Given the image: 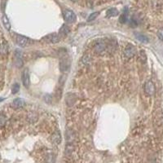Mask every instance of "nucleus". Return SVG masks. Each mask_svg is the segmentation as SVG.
Returning <instances> with one entry per match:
<instances>
[{
    "label": "nucleus",
    "instance_id": "nucleus-1",
    "mask_svg": "<svg viewBox=\"0 0 163 163\" xmlns=\"http://www.w3.org/2000/svg\"><path fill=\"white\" fill-rule=\"evenodd\" d=\"M13 62L16 67L21 68L23 65V58H22V52L19 50L15 51L14 57H13Z\"/></svg>",
    "mask_w": 163,
    "mask_h": 163
},
{
    "label": "nucleus",
    "instance_id": "nucleus-2",
    "mask_svg": "<svg viewBox=\"0 0 163 163\" xmlns=\"http://www.w3.org/2000/svg\"><path fill=\"white\" fill-rule=\"evenodd\" d=\"M64 18L65 20L68 23H74L75 20H76V15L75 13L71 11V10H65L64 12Z\"/></svg>",
    "mask_w": 163,
    "mask_h": 163
},
{
    "label": "nucleus",
    "instance_id": "nucleus-3",
    "mask_svg": "<svg viewBox=\"0 0 163 163\" xmlns=\"http://www.w3.org/2000/svg\"><path fill=\"white\" fill-rule=\"evenodd\" d=\"M145 91L148 95H153L155 94V86L152 81H147L145 83Z\"/></svg>",
    "mask_w": 163,
    "mask_h": 163
},
{
    "label": "nucleus",
    "instance_id": "nucleus-4",
    "mask_svg": "<svg viewBox=\"0 0 163 163\" xmlns=\"http://www.w3.org/2000/svg\"><path fill=\"white\" fill-rule=\"evenodd\" d=\"M124 55L127 58H131V57H133V56H135V53H136V50H135V47L133 46V45H131V44H128V45H126V47L124 48Z\"/></svg>",
    "mask_w": 163,
    "mask_h": 163
},
{
    "label": "nucleus",
    "instance_id": "nucleus-5",
    "mask_svg": "<svg viewBox=\"0 0 163 163\" xmlns=\"http://www.w3.org/2000/svg\"><path fill=\"white\" fill-rule=\"evenodd\" d=\"M16 43L18 44L19 46L21 47H26L30 43V40L28 38L22 36V35H17L16 38Z\"/></svg>",
    "mask_w": 163,
    "mask_h": 163
},
{
    "label": "nucleus",
    "instance_id": "nucleus-6",
    "mask_svg": "<svg viewBox=\"0 0 163 163\" xmlns=\"http://www.w3.org/2000/svg\"><path fill=\"white\" fill-rule=\"evenodd\" d=\"M22 83H23L24 87H25L26 88L29 87L30 78H29V72L28 69H25L24 70L23 74H22Z\"/></svg>",
    "mask_w": 163,
    "mask_h": 163
},
{
    "label": "nucleus",
    "instance_id": "nucleus-7",
    "mask_svg": "<svg viewBox=\"0 0 163 163\" xmlns=\"http://www.w3.org/2000/svg\"><path fill=\"white\" fill-rule=\"evenodd\" d=\"M106 47H107L106 43L104 42V41H102V40H100V41H98V42L95 44L94 49H95V51H96L97 53H101L103 51H105Z\"/></svg>",
    "mask_w": 163,
    "mask_h": 163
},
{
    "label": "nucleus",
    "instance_id": "nucleus-8",
    "mask_svg": "<svg viewBox=\"0 0 163 163\" xmlns=\"http://www.w3.org/2000/svg\"><path fill=\"white\" fill-rule=\"evenodd\" d=\"M9 51V46L7 41L3 40L0 42V54L2 56H6Z\"/></svg>",
    "mask_w": 163,
    "mask_h": 163
},
{
    "label": "nucleus",
    "instance_id": "nucleus-9",
    "mask_svg": "<svg viewBox=\"0 0 163 163\" xmlns=\"http://www.w3.org/2000/svg\"><path fill=\"white\" fill-rule=\"evenodd\" d=\"M25 102L23 99L21 98H17V99H15L13 100V102L12 103V107L13 108H20L25 106Z\"/></svg>",
    "mask_w": 163,
    "mask_h": 163
},
{
    "label": "nucleus",
    "instance_id": "nucleus-10",
    "mask_svg": "<svg viewBox=\"0 0 163 163\" xmlns=\"http://www.w3.org/2000/svg\"><path fill=\"white\" fill-rule=\"evenodd\" d=\"M51 141L52 143H54L55 145H60L61 143V135L59 131H55L52 135H51Z\"/></svg>",
    "mask_w": 163,
    "mask_h": 163
},
{
    "label": "nucleus",
    "instance_id": "nucleus-11",
    "mask_svg": "<svg viewBox=\"0 0 163 163\" xmlns=\"http://www.w3.org/2000/svg\"><path fill=\"white\" fill-rule=\"evenodd\" d=\"M70 62L69 61L68 59H63L62 61H61V71H67V70L70 69Z\"/></svg>",
    "mask_w": 163,
    "mask_h": 163
},
{
    "label": "nucleus",
    "instance_id": "nucleus-12",
    "mask_svg": "<svg viewBox=\"0 0 163 163\" xmlns=\"http://www.w3.org/2000/svg\"><path fill=\"white\" fill-rule=\"evenodd\" d=\"M2 21H3V24L4 25L5 29L9 31L10 29H11V23H10L9 19L8 18V16L6 15H3L2 16Z\"/></svg>",
    "mask_w": 163,
    "mask_h": 163
},
{
    "label": "nucleus",
    "instance_id": "nucleus-13",
    "mask_svg": "<svg viewBox=\"0 0 163 163\" xmlns=\"http://www.w3.org/2000/svg\"><path fill=\"white\" fill-rule=\"evenodd\" d=\"M47 38L52 43H56V42L60 41V36L58 34H56V33H51L50 35H48Z\"/></svg>",
    "mask_w": 163,
    "mask_h": 163
},
{
    "label": "nucleus",
    "instance_id": "nucleus-14",
    "mask_svg": "<svg viewBox=\"0 0 163 163\" xmlns=\"http://www.w3.org/2000/svg\"><path fill=\"white\" fill-rule=\"evenodd\" d=\"M119 14V12L118 10L116 8H110L106 12V15H107L108 17H113V16H117Z\"/></svg>",
    "mask_w": 163,
    "mask_h": 163
},
{
    "label": "nucleus",
    "instance_id": "nucleus-15",
    "mask_svg": "<svg viewBox=\"0 0 163 163\" xmlns=\"http://www.w3.org/2000/svg\"><path fill=\"white\" fill-rule=\"evenodd\" d=\"M56 162V155L54 153H48L46 156V163H55Z\"/></svg>",
    "mask_w": 163,
    "mask_h": 163
},
{
    "label": "nucleus",
    "instance_id": "nucleus-16",
    "mask_svg": "<svg viewBox=\"0 0 163 163\" xmlns=\"http://www.w3.org/2000/svg\"><path fill=\"white\" fill-rule=\"evenodd\" d=\"M136 38L140 41L141 42H144V43H148L149 42V38L146 37L145 35L143 34H140V33H136Z\"/></svg>",
    "mask_w": 163,
    "mask_h": 163
},
{
    "label": "nucleus",
    "instance_id": "nucleus-17",
    "mask_svg": "<svg viewBox=\"0 0 163 163\" xmlns=\"http://www.w3.org/2000/svg\"><path fill=\"white\" fill-rule=\"evenodd\" d=\"M68 33H69V28H68V26H67V25H63V26L61 27V30H60V34H61V35H63V36H65Z\"/></svg>",
    "mask_w": 163,
    "mask_h": 163
},
{
    "label": "nucleus",
    "instance_id": "nucleus-18",
    "mask_svg": "<svg viewBox=\"0 0 163 163\" xmlns=\"http://www.w3.org/2000/svg\"><path fill=\"white\" fill-rule=\"evenodd\" d=\"M20 91V85L18 83H15L12 87V93L16 94Z\"/></svg>",
    "mask_w": 163,
    "mask_h": 163
},
{
    "label": "nucleus",
    "instance_id": "nucleus-19",
    "mask_svg": "<svg viewBox=\"0 0 163 163\" xmlns=\"http://www.w3.org/2000/svg\"><path fill=\"white\" fill-rule=\"evenodd\" d=\"M82 61H83V64H85V65H87V64H89V63L91 62V57H90L88 55H85V56L83 57Z\"/></svg>",
    "mask_w": 163,
    "mask_h": 163
},
{
    "label": "nucleus",
    "instance_id": "nucleus-20",
    "mask_svg": "<svg viewBox=\"0 0 163 163\" xmlns=\"http://www.w3.org/2000/svg\"><path fill=\"white\" fill-rule=\"evenodd\" d=\"M98 16H99V12H98L91 13V14L89 16L88 19H87V21H92V20H94Z\"/></svg>",
    "mask_w": 163,
    "mask_h": 163
},
{
    "label": "nucleus",
    "instance_id": "nucleus-21",
    "mask_svg": "<svg viewBox=\"0 0 163 163\" xmlns=\"http://www.w3.org/2000/svg\"><path fill=\"white\" fill-rule=\"evenodd\" d=\"M6 121H7L6 117H5L4 115L0 114V127L4 126L5 124H6Z\"/></svg>",
    "mask_w": 163,
    "mask_h": 163
},
{
    "label": "nucleus",
    "instance_id": "nucleus-22",
    "mask_svg": "<svg viewBox=\"0 0 163 163\" xmlns=\"http://www.w3.org/2000/svg\"><path fill=\"white\" fill-rule=\"evenodd\" d=\"M126 20H127V17H126V14L121 15V16H120V19H119V21H120L121 23L124 24V23H126Z\"/></svg>",
    "mask_w": 163,
    "mask_h": 163
},
{
    "label": "nucleus",
    "instance_id": "nucleus-23",
    "mask_svg": "<svg viewBox=\"0 0 163 163\" xmlns=\"http://www.w3.org/2000/svg\"><path fill=\"white\" fill-rule=\"evenodd\" d=\"M158 37L160 40L163 41V28L160 29L158 31Z\"/></svg>",
    "mask_w": 163,
    "mask_h": 163
},
{
    "label": "nucleus",
    "instance_id": "nucleus-24",
    "mask_svg": "<svg viewBox=\"0 0 163 163\" xmlns=\"http://www.w3.org/2000/svg\"><path fill=\"white\" fill-rule=\"evenodd\" d=\"M44 100L47 103V104H50L51 103V96L50 95H46L44 96Z\"/></svg>",
    "mask_w": 163,
    "mask_h": 163
},
{
    "label": "nucleus",
    "instance_id": "nucleus-25",
    "mask_svg": "<svg viewBox=\"0 0 163 163\" xmlns=\"http://www.w3.org/2000/svg\"><path fill=\"white\" fill-rule=\"evenodd\" d=\"M3 100H4V98H0V102L3 101Z\"/></svg>",
    "mask_w": 163,
    "mask_h": 163
},
{
    "label": "nucleus",
    "instance_id": "nucleus-26",
    "mask_svg": "<svg viewBox=\"0 0 163 163\" xmlns=\"http://www.w3.org/2000/svg\"><path fill=\"white\" fill-rule=\"evenodd\" d=\"M71 1H73V2H76V1H78V0H71Z\"/></svg>",
    "mask_w": 163,
    "mask_h": 163
}]
</instances>
